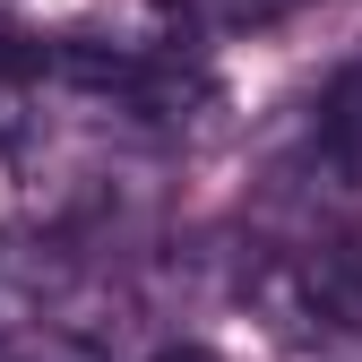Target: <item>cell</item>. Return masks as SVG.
<instances>
[{"mask_svg": "<svg viewBox=\"0 0 362 362\" xmlns=\"http://www.w3.org/2000/svg\"><path fill=\"white\" fill-rule=\"evenodd\" d=\"M259 302L293 345L302 337H362V233L310 242L276 267H259Z\"/></svg>", "mask_w": 362, "mask_h": 362, "instance_id": "6da1fadb", "label": "cell"}, {"mask_svg": "<svg viewBox=\"0 0 362 362\" xmlns=\"http://www.w3.org/2000/svg\"><path fill=\"white\" fill-rule=\"evenodd\" d=\"M293 199L302 216L345 224L362 216V61H345L320 95V121H310V147L293 164Z\"/></svg>", "mask_w": 362, "mask_h": 362, "instance_id": "7a4b0ae2", "label": "cell"}, {"mask_svg": "<svg viewBox=\"0 0 362 362\" xmlns=\"http://www.w3.org/2000/svg\"><path fill=\"white\" fill-rule=\"evenodd\" d=\"M69 285H78V250L61 233H43V224H9L0 233V337L43 328L69 302Z\"/></svg>", "mask_w": 362, "mask_h": 362, "instance_id": "3957f363", "label": "cell"}, {"mask_svg": "<svg viewBox=\"0 0 362 362\" xmlns=\"http://www.w3.org/2000/svg\"><path fill=\"white\" fill-rule=\"evenodd\" d=\"M0 362H104V354L86 345V337H69V328H52V320H43V328L0 337Z\"/></svg>", "mask_w": 362, "mask_h": 362, "instance_id": "277c9868", "label": "cell"}, {"mask_svg": "<svg viewBox=\"0 0 362 362\" xmlns=\"http://www.w3.org/2000/svg\"><path fill=\"white\" fill-rule=\"evenodd\" d=\"M190 26H259V18H276L285 0H173Z\"/></svg>", "mask_w": 362, "mask_h": 362, "instance_id": "5b68a950", "label": "cell"}, {"mask_svg": "<svg viewBox=\"0 0 362 362\" xmlns=\"http://www.w3.org/2000/svg\"><path fill=\"white\" fill-rule=\"evenodd\" d=\"M156 362H216L207 345H173V354H156Z\"/></svg>", "mask_w": 362, "mask_h": 362, "instance_id": "8992f818", "label": "cell"}]
</instances>
